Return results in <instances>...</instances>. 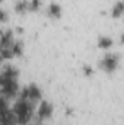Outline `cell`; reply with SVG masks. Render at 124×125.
I'll use <instances>...</instances> for the list:
<instances>
[{
    "instance_id": "ba28073f",
    "label": "cell",
    "mask_w": 124,
    "mask_h": 125,
    "mask_svg": "<svg viewBox=\"0 0 124 125\" xmlns=\"http://www.w3.org/2000/svg\"><path fill=\"white\" fill-rule=\"evenodd\" d=\"M47 13H48V16H50L51 19H59V18L62 16V6H60L59 3L51 1V3L48 4Z\"/></svg>"
},
{
    "instance_id": "ffe728a7",
    "label": "cell",
    "mask_w": 124,
    "mask_h": 125,
    "mask_svg": "<svg viewBox=\"0 0 124 125\" xmlns=\"http://www.w3.org/2000/svg\"><path fill=\"white\" fill-rule=\"evenodd\" d=\"M1 33H3V32H1V29H0V36H1Z\"/></svg>"
},
{
    "instance_id": "9c48e42d",
    "label": "cell",
    "mask_w": 124,
    "mask_h": 125,
    "mask_svg": "<svg viewBox=\"0 0 124 125\" xmlns=\"http://www.w3.org/2000/svg\"><path fill=\"white\" fill-rule=\"evenodd\" d=\"M29 10V0H16L15 1V12L16 13H26Z\"/></svg>"
},
{
    "instance_id": "5bb4252c",
    "label": "cell",
    "mask_w": 124,
    "mask_h": 125,
    "mask_svg": "<svg viewBox=\"0 0 124 125\" xmlns=\"http://www.w3.org/2000/svg\"><path fill=\"white\" fill-rule=\"evenodd\" d=\"M42 6V1L41 0H29V10L31 12H38Z\"/></svg>"
},
{
    "instance_id": "30bf717a",
    "label": "cell",
    "mask_w": 124,
    "mask_h": 125,
    "mask_svg": "<svg viewBox=\"0 0 124 125\" xmlns=\"http://www.w3.org/2000/svg\"><path fill=\"white\" fill-rule=\"evenodd\" d=\"M112 44H114V41H112V38H110V36H99V38H98V47L102 48V50L111 48Z\"/></svg>"
},
{
    "instance_id": "44dd1931",
    "label": "cell",
    "mask_w": 124,
    "mask_h": 125,
    "mask_svg": "<svg viewBox=\"0 0 124 125\" xmlns=\"http://www.w3.org/2000/svg\"><path fill=\"white\" fill-rule=\"evenodd\" d=\"M1 1H3V0H0V3H1Z\"/></svg>"
},
{
    "instance_id": "2e32d148",
    "label": "cell",
    "mask_w": 124,
    "mask_h": 125,
    "mask_svg": "<svg viewBox=\"0 0 124 125\" xmlns=\"http://www.w3.org/2000/svg\"><path fill=\"white\" fill-rule=\"evenodd\" d=\"M7 108H9V106H7V100L0 96V112H3V111L7 109Z\"/></svg>"
},
{
    "instance_id": "ac0fdd59",
    "label": "cell",
    "mask_w": 124,
    "mask_h": 125,
    "mask_svg": "<svg viewBox=\"0 0 124 125\" xmlns=\"http://www.w3.org/2000/svg\"><path fill=\"white\" fill-rule=\"evenodd\" d=\"M31 125H41L39 122H35V124H31Z\"/></svg>"
},
{
    "instance_id": "e0dca14e",
    "label": "cell",
    "mask_w": 124,
    "mask_h": 125,
    "mask_svg": "<svg viewBox=\"0 0 124 125\" xmlns=\"http://www.w3.org/2000/svg\"><path fill=\"white\" fill-rule=\"evenodd\" d=\"M92 73H93L92 67L88 65V64H85V65H83V74H85V76H92Z\"/></svg>"
},
{
    "instance_id": "9a60e30c",
    "label": "cell",
    "mask_w": 124,
    "mask_h": 125,
    "mask_svg": "<svg viewBox=\"0 0 124 125\" xmlns=\"http://www.w3.org/2000/svg\"><path fill=\"white\" fill-rule=\"evenodd\" d=\"M7 21H9V13H7V10L0 9V22H1V23H6Z\"/></svg>"
},
{
    "instance_id": "7a4b0ae2",
    "label": "cell",
    "mask_w": 124,
    "mask_h": 125,
    "mask_svg": "<svg viewBox=\"0 0 124 125\" xmlns=\"http://www.w3.org/2000/svg\"><path fill=\"white\" fill-rule=\"evenodd\" d=\"M118 62H120V57H118L117 54H114V52H108V54H105V55L101 58L99 65L102 67L104 71H107V73H112V71L117 70Z\"/></svg>"
},
{
    "instance_id": "8992f818",
    "label": "cell",
    "mask_w": 124,
    "mask_h": 125,
    "mask_svg": "<svg viewBox=\"0 0 124 125\" xmlns=\"http://www.w3.org/2000/svg\"><path fill=\"white\" fill-rule=\"evenodd\" d=\"M26 90H28V100L29 102H38V100H41V97H42V92H41V89L35 84V83H32L29 84L28 87H26Z\"/></svg>"
},
{
    "instance_id": "277c9868",
    "label": "cell",
    "mask_w": 124,
    "mask_h": 125,
    "mask_svg": "<svg viewBox=\"0 0 124 125\" xmlns=\"http://www.w3.org/2000/svg\"><path fill=\"white\" fill-rule=\"evenodd\" d=\"M19 77V70L13 65H7L1 70L0 73V86L6 82H12V80H18Z\"/></svg>"
},
{
    "instance_id": "52a82bcc",
    "label": "cell",
    "mask_w": 124,
    "mask_h": 125,
    "mask_svg": "<svg viewBox=\"0 0 124 125\" xmlns=\"http://www.w3.org/2000/svg\"><path fill=\"white\" fill-rule=\"evenodd\" d=\"M13 42H15L13 41V31L7 29L6 32L1 33V36H0V48H10Z\"/></svg>"
},
{
    "instance_id": "d6986e66",
    "label": "cell",
    "mask_w": 124,
    "mask_h": 125,
    "mask_svg": "<svg viewBox=\"0 0 124 125\" xmlns=\"http://www.w3.org/2000/svg\"><path fill=\"white\" fill-rule=\"evenodd\" d=\"M1 62H3V58H1V55H0V64H1Z\"/></svg>"
},
{
    "instance_id": "5b68a950",
    "label": "cell",
    "mask_w": 124,
    "mask_h": 125,
    "mask_svg": "<svg viewBox=\"0 0 124 125\" xmlns=\"http://www.w3.org/2000/svg\"><path fill=\"white\" fill-rule=\"evenodd\" d=\"M51 115H53V105L47 100H41L38 106V119L44 121V119L51 118Z\"/></svg>"
},
{
    "instance_id": "4fadbf2b",
    "label": "cell",
    "mask_w": 124,
    "mask_h": 125,
    "mask_svg": "<svg viewBox=\"0 0 124 125\" xmlns=\"http://www.w3.org/2000/svg\"><path fill=\"white\" fill-rule=\"evenodd\" d=\"M0 55L3 60H10L12 57H15L12 52V48H0Z\"/></svg>"
},
{
    "instance_id": "7c38bea8",
    "label": "cell",
    "mask_w": 124,
    "mask_h": 125,
    "mask_svg": "<svg viewBox=\"0 0 124 125\" xmlns=\"http://www.w3.org/2000/svg\"><path fill=\"white\" fill-rule=\"evenodd\" d=\"M10 48H12V52H13V55H18V57H21V55L24 54V42H22V41H16V42H13Z\"/></svg>"
},
{
    "instance_id": "3957f363",
    "label": "cell",
    "mask_w": 124,
    "mask_h": 125,
    "mask_svg": "<svg viewBox=\"0 0 124 125\" xmlns=\"http://www.w3.org/2000/svg\"><path fill=\"white\" fill-rule=\"evenodd\" d=\"M19 93V86H18V80H12V82H6L0 86V96L4 97L6 100L16 97Z\"/></svg>"
},
{
    "instance_id": "8fae6325",
    "label": "cell",
    "mask_w": 124,
    "mask_h": 125,
    "mask_svg": "<svg viewBox=\"0 0 124 125\" xmlns=\"http://www.w3.org/2000/svg\"><path fill=\"white\" fill-rule=\"evenodd\" d=\"M123 12H124V3L120 0V1H117V3L112 6V9H111V16L115 18V19H118V18L123 15Z\"/></svg>"
},
{
    "instance_id": "6da1fadb",
    "label": "cell",
    "mask_w": 124,
    "mask_h": 125,
    "mask_svg": "<svg viewBox=\"0 0 124 125\" xmlns=\"http://www.w3.org/2000/svg\"><path fill=\"white\" fill-rule=\"evenodd\" d=\"M12 112H13V115H15V118H16V124L28 125L29 121H31V118H32V115H34L32 102L18 99L16 103H15L13 108H12Z\"/></svg>"
}]
</instances>
